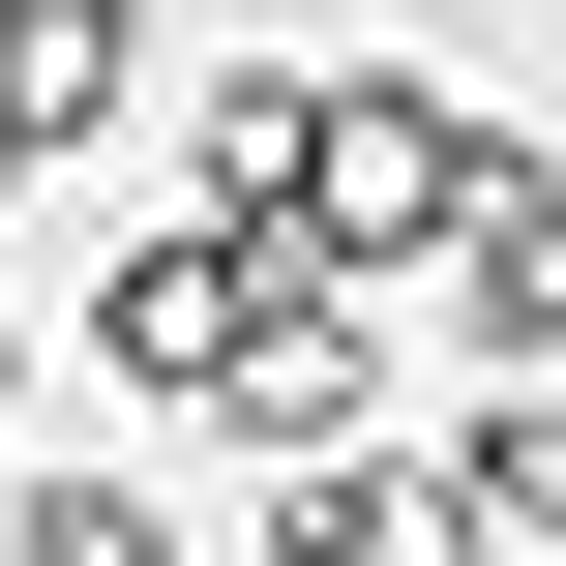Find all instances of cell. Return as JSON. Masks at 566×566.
I'll return each instance as SVG.
<instances>
[{
    "instance_id": "cell-4",
    "label": "cell",
    "mask_w": 566,
    "mask_h": 566,
    "mask_svg": "<svg viewBox=\"0 0 566 566\" xmlns=\"http://www.w3.org/2000/svg\"><path fill=\"white\" fill-rule=\"evenodd\" d=\"M0 209H30V119H0Z\"/></svg>"
},
{
    "instance_id": "cell-1",
    "label": "cell",
    "mask_w": 566,
    "mask_h": 566,
    "mask_svg": "<svg viewBox=\"0 0 566 566\" xmlns=\"http://www.w3.org/2000/svg\"><path fill=\"white\" fill-rule=\"evenodd\" d=\"M448 298H478V358H566V179H478Z\"/></svg>"
},
{
    "instance_id": "cell-3",
    "label": "cell",
    "mask_w": 566,
    "mask_h": 566,
    "mask_svg": "<svg viewBox=\"0 0 566 566\" xmlns=\"http://www.w3.org/2000/svg\"><path fill=\"white\" fill-rule=\"evenodd\" d=\"M0 448H30V328H0Z\"/></svg>"
},
{
    "instance_id": "cell-2",
    "label": "cell",
    "mask_w": 566,
    "mask_h": 566,
    "mask_svg": "<svg viewBox=\"0 0 566 566\" xmlns=\"http://www.w3.org/2000/svg\"><path fill=\"white\" fill-rule=\"evenodd\" d=\"M119 60H149V0H0V119H30V149L119 119Z\"/></svg>"
}]
</instances>
